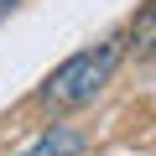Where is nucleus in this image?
Masks as SVG:
<instances>
[{"mask_svg": "<svg viewBox=\"0 0 156 156\" xmlns=\"http://www.w3.org/2000/svg\"><path fill=\"white\" fill-rule=\"evenodd\" d=\"M11 16H16V0H0V26H5Z\"/></svg>", "mask_w": 156, "mask_h": 156, "instance_id": "4", "label": "nucleus"}, {"mask_svg": "<svg viewBox=\"0 0 156 156\" xmlns=\"http://www.w3.org/2000/svg\"><path fill=\"white\" fill-rule=\"evenodd\" d=\"M83 146H89V135L78 130V125H52V130L37 135L21 156H83Z\"/></svg>", "mask_w": 156, "mask_h": 156, "instance_id": "2", "label": "nucleus"}, {"mask_svg": "<svg viewBox=\"0 0 156 156\" xmlns=\"http://www.w3.org/2000/svg\"><path fill=\"white\" fill-rule=\"evenodd\" d=\"M120 57H125V42H120V37H109V42H94V47H83V52L62 57V62H57V68L42 78L37 104H42V109H52V115H68V109H83V104H94V99L104 94V83L115 78Z\"/></svg>", "mask_w": 156, "mask_h": 156, "instance_id": "1", "label": "nucleus"}, {"mask_svg": "<svg viewBox=\"0 0 156 156\" xmlns=\"http://www.w3.org/2000/svg\"><path fill=\"white\" fill-rule=\"evenodd\" d=\"M125 52H135L140 62H146V57H156V0H146V5L135 11L130 37H125Z\"/></svg>", "mask_w": 156, "mask_h": 156, "instance_id": "3", "label": "nucleus"}]
</instances>
